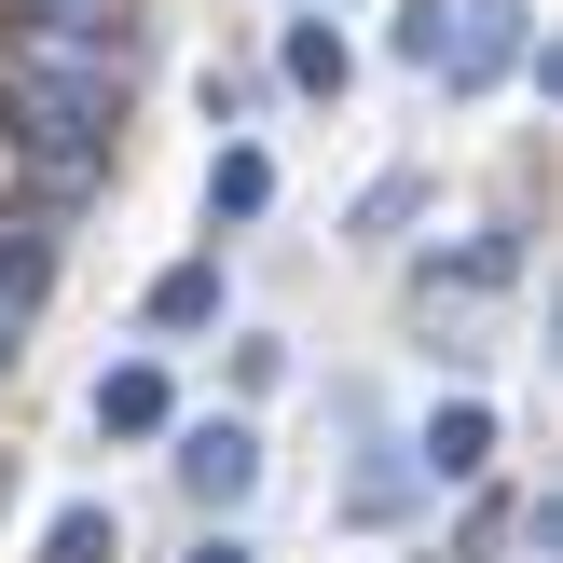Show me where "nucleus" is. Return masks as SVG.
I'll list each match as a JSON object with an SVG mask.
<instances>
[{"label":"nucleus","mask_w":563,"mask_h":563,"mask_svg":"<svg viewBox=\"0 0 563 563\" xmlns=\"http://www.w3.org/2000/svg\"><path fill=\"white\" fill-rule=\"evenodd\" d=\"M0 97H14L27 165H42L55 192H82V179H97V152H110V110H124V55H82V42H14Z\"/></svg>","instance_id":"f257e3e1"},{"label":"nucleus","mask_w":563,"mask_h":563,"mask_svg":"<svg viewBox=\"0 0 563 563\" xmlns=\"http://www.w3.org/2000/svg\"><path fill=\"white\" fill-rule=\"evenodd\" d=\"M427 69L467 82V97H482L495 69H522V0H440V55Z\"/></svg>","instance_id":"f03ea898"},{"label":"nucleus","mask_w":563,"mask_h":563,"mask_svg":"<svg viewBox=\"0 0 563 563\" xmlns=\"http://www.w3.org/2000/svg\"><path fill=\"white\" fill-rule=\"evenodd\" d=\"M179 495H192V509H220V522H234L247 495H262V440H247L234 412H207V427H179Z\"/></svg>","instance_id":"7ed1b4c3"},{"label":"nucleus","mask_w":563,"mask_h":563,"mask_svg":"<svg viewBox=\"0 0 563 563\" xmlns=\"http://www.w3.org/2000/svg\"><path fill=\"white\" fill-rule=\"evenodd\" d=\"M14 42H82V55H124L137 69V0H14Z\"/></svg>","instance_id":"20e7f679"},{"label":"nucleus","mask_w":563,"mask_h":563,"mask_svg":"<svg viewBox=\"0 0 563 563\" xmlns=\"http://www.w3.org/2000/svg\"><path fill=\"white\" fill-rule=\"evenodd\" d=\"M97 427H110V440H165V427H179V385H165V357L97 372Z\"/></svg>","instance_id":"39448f33"},{"label":"nucleus","mask_w":563,"mask_h":563,"mask_svg":"<svg viewBox=\"0 0 563 563\" xmlns=\"http://www.w3.org/2000/svg\"><path fill=\"white\" fill-rule=\"evenodd\" d=\"M42 275H55V234L42 220H0V357H14L27 317H42Z\"/></svg>","instance_id":"423d86ee"},{"label":"nucleus","mask_w":563,"mask_h":563,"mask_svg":"<svg viewBox=\"0 0 563 563\" xmlns=\"http://www.w3.org/2000/svg\"><path fill=\"white\" fill-rule=\"evenodd\" d=\"M412 467H427V482H482V467H495V412H482V399L427 412V440H412Z\"/></svg>","instance_id":"0eeeda50"},{"label":"nucleus","mask_w":563,"mask_h":563,"mask_svg":"<svg viewBox=\"0 0 563 563\" xmlns=\"http://www.w3.org/2000/svg\"><path fill=\"white\" fill-rule=\"evenodd\" d=\"M275 69H289V97H344V82H357V55H344V27H330V14H289Z\"/></svg>","instance_id":"6e6552de"},{"label":"nucleus","mask_w":563,"mask_h":563,"mask_svg":"<svg viewBox=\"0 0 563 563\" xmlns=\"http://www.w3.org/2000/svg\"><path fill=\"white\" fill-rule=\"evenodd\" d=\"M262 207H275V165H262V152L234 137V152L207 165V220H262Z\"/></svg>","instance_id":"1a4fd4ad"},{"label":"nucleus","mask_w":563,"mask_h":563,"mask_svg":"<svg viewBox=\"0 0 563 563\" xmlns=\"http://www.w3.org/2000/svg\"><path fill=\"white\" fill-rule=\"evenodd\" d=\"M220 302H234V289H220V262H179V275H152V330H207Z\"/></svg>","instance_id":"9d476101"},{"label":"nucleus","mask_w":563,"mask_h":563,"mask_svg":"<svg viewBox=\"0 0 563 563\" xmlns=\"http://www.w3.org/2000/svg\"><path fill=\"white\" fill-rule=\"evenodd\" d=\"M42 563H124V522H110V509H55L42 522Z\"/></svg>","instance_id":"9b49d317"},{"label":"nucleus","mask_w":563,"mask_h":563,"mask_svg":"<svg viewBox=\"0 0 563 563\" xmlns=\"http://www.w3.org/2000/svg\"><path fill=\"white\" fill-rule=\"evenodd\" d=\"M192 563H262V550H247V537H207V550H192Z\"/></svg>","instance_id":"f8f14e48"}]
</instances>
